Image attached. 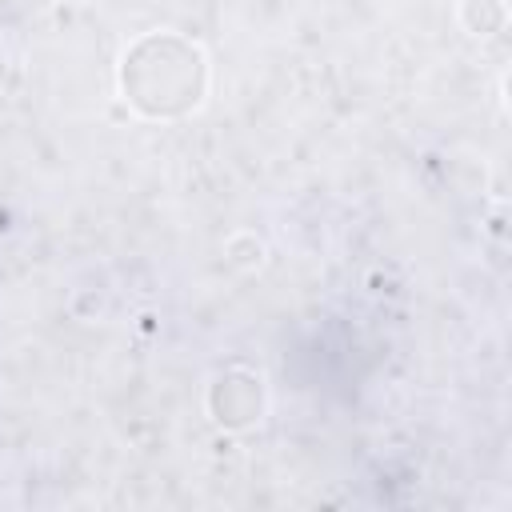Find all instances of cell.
Masks as SVG:
<instances>
[{"instance_id":"cell-1","label":"cell","mask_w":512,"mask_h":512,"mask_svg":"<svg viewBox=\"0 0 512 512\" xmlns=\"http://www.w3.org/2000/svg\"><path fill=\"white\" fill-rule=\"evenodd\" d=\"M120 80L144 116H176L204 92V56L180 36H148L124 56Z\"/></svg>"}]
</instances>
